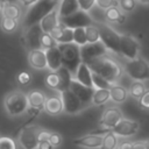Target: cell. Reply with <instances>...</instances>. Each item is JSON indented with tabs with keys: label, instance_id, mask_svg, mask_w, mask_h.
I'll list each match as a JSON object with an SVG mask.
<instances>
[{
	"label": "cell",
	"instance_id": "obj_29",
	"mask_svg": "<svg viewBox=\"0 0 149 149\" xmlns=\"http://www.w3.org/2000/svg\"><path fill=\"white\" fill-rule=\"evenodd\" d=\"M111 99V92L108 88H95L92 98V104L95 106H100L106 104Z\"/></svg>",
	"mask_w": 149,
	"mask_h": 149
},
{
	"label": "cell",
	"instance_id": "obj_21",
	"mask_svg": "<svg viewBox=\"0 0 149 149\" xmlns=\"http://www.w3.org/2000/svg\"><path fill=\"white\" fill-rule=\"evenodd\" d=\"M73 78L76 80H78L79 83H81L83 85H86L88 87H94L93 80H92V71H91L90 66L84 62L77 69L76 73L73 74Z\"/></svg>",
	"mask_w": 149,
	"mask_h": 149
},
{
	"label": "cell",
	"instance_id": "obj_3",
	"mask_svg": "<svg viewBox=\"0 0 149 149\" xmlns=\"http://www.w3.org/2000/svg\"><path fill=\"white\" fill-rule=\"evenodd\" d=\"M3 107L9 116H20L29 108L28 97L21 91H13L6 94L3 99Z\"/></svg>",
	"mask_w": 149,
	"mask_h": 149
},
{
	"label": "cell",
	"instance_id": "obj_46",
	"mask_svg": "<svg viewBox=\"0 0 149 149\" xmlns=\"http://www.w3.org/2000/svg\"><path fill=\"white\" fill-rule=\"evenodd\" d=\"M37 149H55V147L50 143V141H42V142H38Z\"/></svg>",
	"mask_w": 149,
	"mask_h": 149
},
{
	"label": "cell",
	"instance_id": "obj_9",
	"mask_svg": "<svg viewBox=\"0 0 149 149\" xmlns=\"http://www.w3.org/2000/svg\"><path fill=\"white\" fill-rule=\"evenodd\" d=\"M38 126L23 127L19 134V144L22 149H37L38 146Z\"/></svg>",
	"mask_w": 149,
	"mask_h": 149
},
{
	"label": "cell",
	"instance_id": "obj_18",
	"mask_svg": "<svg viewBox=\"0 0 149 149\" xmlns=\"http://www.w3.org/2000/svg\"><path fill=\"white\" fill-rule=\"evenodd\" d=\"M102 139L104 136L101 135H94V134L88 133L87 135L74 139L73 143L85 149H98V148H101L102 146Z\"/></svg>",
	"mask_w": 149,
	"mask_h": 149
},
{
	"label": "cell",
	"instance_id": "obj_7",
	"mask_svg": "<svg viewBox=\"0 0 149 149\" xmlns=\"http://www.w3.org/2000/svg\"><path fill=\"white\" fill-rule=\"evenodd\" d=\"M59 21L62 24H64L65 27H69L71 29L74 28H86L87 26H91L94 23L93 19L90 16L88 12L85 10H77L76 13L65 16V17H59Z\"/></svg>",
	"mask_w": 149,
	"mask_h": 149
},
{
	"label": "cell",
	"instance_id": "obj_35",
	"mask_svg": "<svg viewBox=\"0 0 149 149\" xmlns=\"http://www.w3.org/2000/svg\"><path fill=\"white\" fill-rule=\"evenodd\" d=\"M44 83L45 85L49 87V88H52V90H56L58 88L59 86V77H58V73L57 71H50L45 78H44Z\"/></svg>",
	"mask_w": 149,
	"mask_h": 149
},
{
	"label": "cell",
	"instance_id": "obj_13",
	"mask_svg": "<svg viewBox=\"0 0 149 149\" xmlns=\"http://www.w3.org/2000/svg\"><path fill=\"white\" fill-rule=\"evenodd\" d=\"M70 90L80 99V101L87 107L90 104H92V98H93V93H94V87H88L86 85H83L81 83H79L78 80H76L73 78V80L71 81L70 85Z\"/></svg>",
	"mask_w": 149,
	"mask_h": 149
},
{
	"label": "cell",
	"instance_id": "obj_20",
	"mask_svg": "<svg viewBox=\"0 0 149 149\" xmlns=\"http://www.w3.org/2000/svg\"><path fill=\"white\" fill-rule=\"evenodd\" d=\"M47 51V64L49 71H57L63 66L62 63V54L58 47L45 50Z\"/></svg>",
	"mask_w": 149,
	"mask_h": 149
},
{
	"label": "cell",
	"instance_id": "obj_24",
	"mask_svg": "<svg viewBox=\"0 0 149 149\" xmlns=\"http://www.w3.org/2000/svg\"><path fill=\"white\" fill-rule=\"evenodd\" d=\"M2 16L6 17H10V19H15V20H20L22 16V8L21 5H19L17 2H12V1H3L2 2V12H1Z\"/></svg>",
	"mask_w": 149,
	"mask_h": 149
},
{
	"label": "cell",
	"instance_id": "obj_44",
	"mask_svg": "<svg viewBox=\"0 0 149 149\" xmlns=\"http://www.w3.org/2000/svg\"><path fill=\"white\" fill-rule=\"evenodd\" d=\"M139 104L142 108H149V90H147L144 94L139 99Z\"/></svg>",
	"mask_w": 149,
	"mask_h": 149
},
{
	"label": "cell",
	"instance_id": "obj_38",
	"mask_svg": "<svg viewBox=\"0 0 149 149\" xmlns=\"http://www.w3.org/2000/svg\"><path fill=\"white\" fill-rule=\"evenodd\" d=\"M0 149H16V143L12 137L0 136Z\"/></svg>",
	"mask_w": 149,
	"mask_h": 149
},
{
	"label": "cell",
	"instance_id": "obj_4",
	"mask_svg": "<svg viewBox=\"0 0 149 149\" xmlns=\"http://www.w3.org/2000/svg\"><path fill=\"white\" fill-rule=\"evenodd\" d=\"M58 48L62 54V63L63 66L69 69L72 74L76 73L79 65L83 63L80 45L76 44L74 42L71 43H59Z\"/></svg>",
	"mask_w": 149,
	"mask_h": 149
},
{
	"label": "cell",
	"instance_id": "obj_37",
	"mask_svg": "<svg viewBox=\"0 0 149 149\" xmlns=\"http://www.w3.org/2000/svg\"><path fill=\"white\" fill-rule=\"evenodd\" d=\"M73 42L80 47L85 45L87 42V36L85 28H74L73 29Z\"/></svg>",
	"mask_w": 149,
	"mask_h": 149
},
{
	"label": "cell",
	"instance_id": "obj_32",
	"mask_svg": "<svg viewBox=\"0 0 149 149\" xmlns=\"http://www.w3.org/2000/svg\"><path fill=\"white\" fill-rule=\"evenodd\" d=\"M19 26V21L15 19H10V17H6L2 16L1 21H0V27L5 33H14L17 29Z\"/></svg>",
	"mask_w": 149,
	"mask_h": 149
},
{
	"label": "cell",
	"instance_id": "obj_5",
	"mask_svg": "<svg viewBox=\"0 0 149 149\" xmlns=\"http://www.w3.org/2000/svg\"><path fill=\"white\" fill-rule=\"evenodd\" d=\"M123 71L134 80L149 79V63L141 57L127 59L123 64Z\"/></svg>",
	"mask_w": 149,
	"mask_h": 149
},
{
	"label": "cell",
	"instance_id": "obj_30",
	"mask_svg": "<svg viewBox=\"0 0 149 149\" xmlns=\"http://www.w3.org/2000/svg\"><path fill=\"white\" fill-rule=\"evenodd\" d=\"M146 91H147V90H146V86H144V84L142 83V80H134V81L130 84L129 88H128L129 94H130L133 98H136V99H140V98L144 94Z\"/></svg>",
	"mask_w": 149,
	"mask_h": 149
},
{
	"label": "cell",
	"instance_id": "obj_52",
	"mask_svg": "<svg viewBox=\"0 0 149 149\" xmlns=\"http://www.w3.org/2000/svg\"><path fill=\"white\" fill-rule=\"evenodd\" d=\"M2 2H3V1L0 0V14H1V12H2Z\"/></svg>",
	"mask_w": 149,
	"mask_h": 149
},
{
	"label": "cell",
	"instance_id": "obj_40",
	"mask_svg": "<svg viewBox=\"0 0 149 149\" xmlns=\"http://www.w3.org/2000/svg\"><path fill=\"white\" fill-rule=\"evenodd\" d=\"M136 0H119V7L123 12H132L135 9Z\"/></svg>",
	"mask_w": 149,
	"mask_h": 149
},
{
	"label": "cell",
	"instance_id": "obj_23",
	"mask_svg": "<svg viewBox=\"0 0 149 149\" xmlns=\"http://www.w3.org/2000/svg\"><path fill=\"white\" fill-rule=\"evenodd\" d=\"M41 28L43 33H51L52 29H55L59 24V15H58V8L56 7L52 9L47 16L43 17V20L40 22Z\"/></svg>",
	"mask_w": 149,
	"mask_h": 149
},
{
	"label": "cell",
	"instance_id": "obj_28",
	"mask_svg": "<svg viewBox=\"0 0 149 149\" xmlns=\"http://www.w3.org/2000/svg\"><path fill=\"white\" fill-rule=\"evenodd\" d=\"M109 92H111V99H112L114 102H116V104H122V102H125L126 99H127V97H128V93H129L123 86L118 85L116 83L111 86Z\"/></svg>",
	"mask_w": 149,
	"mask_h": 149
},
{
	"label": "cell",
	"instance_id": "obj_11",
	"mask_svg": "<svg viewBox=\"0 0 149 149\" xmlns=\"http://www.w3.org/2000/svg\"><path fill=\"white\" fill-rule=\"evenodd\" d=\"M64 105V112L68 114H77L81 112L86 106L80 101V99L69 88L59 93Z\"/></svg>",
	"mask_w": 149,
	"mask_h": 149
},
{
	"label": "cell",
	"instance_id": "obj_15",
	"mask_svg": "<svg viewBox=\"0 0 149 149\" xmlns=\"http://www.w3.org/2000/svg\"><path fill=\"white\" fill-rule=\"evenodd\" d=\"M122 119H123L122 112H121L119 108H116V107H111V108H107V109L102 113L98 127H104V128L112 129V128H113L114 126H116L118 122L121 121Z\"/></svg>",
	"mask_w": 149,
	"mask_h": 149
},
{
	"label": "cell",
	"instance_id": "obj_8",
	"mask_svg": "<svg viewBox=\"0 0 149 149\" xmlns=\"http://www.w3.org/2000/svg\"><path fill=\"white\" fill-rule=\"evenodd\" d=\"M108 49L106 48V45L101 42H93V43H86L85 45L80 47V52H81V59L84 63L88 64L92 61L100 58L105 55L108 54Z\"/></svg>",
	"mask_w": 149,
	"mask_h": 149
},
{
	"label": "cell",
	"instance_id": "obj_51",
	"mask_svg": "<svg viewBox=\"0 0 149 149\" xmlns=\"http://www.w3.org/2000/svg\"><path fill=\"white\" fill-rule=\"evenodd\" d=\"M144 149H149V140H147L144 142Z\"/></svg>",
	"mask_w": 149,
	"mask_h": 149
},
{
	"label": "cell",
	"instance_id": "obj_31",
	"mask_svg": "<svg viewBox=\"0 0 149 149\" xmlns=\"http://www.w3.org/2000/svg\"><path fill=\"white\" fill-rule=\"evenodd\" d=\"M118 135L114 134L113 132H109L104 135L102 139V146L100 149H116L118 148Z\"/></svg>",
	"mask_w": 149,
	"mask_h": 149
},
{
	"label": "cell",
	"instance_id": "obj_22",
	"mask_svg": "<svg viewBox=\"0 0 149 149\" xmlns=\"http://www.w3.org/2000/svg\"><path fill=\"white\" fill-rule=\"evenodd\" d=\"M44 111L49 115H58V114L63 113L64 112V105H63V100H62L61 94L47 98Z\"/></svg>",
	"mask_w": 149,
	"mask_h": 149
},
{
	"label": "cell",
	"instance_id": "obj_41",
	"mask_svg": "<svg viewBox=\"0 0 149 149\" xmlns=\"http://www.w3.org/2000/svg\"><path fill=\"white\" fill-rule=\"evenodd\" d=\"M97 6L106 10L113 6H119V1L118 0H97Z\"/></svg>",
	"mask_w": 149,
	"mask_h": 149
},
{
	"label": "cell",
	"instance_id": "obj_49",
	"mask_svg": "<svg viewBox=\"0 0 149 149\" xmlns=\"http://www.w3.org/2000/svg\"><path fill=\"white\" fill-rule=\"evenodd\" d=\"M133 149H144V142H134Z\"/></svg>",
	"mask_w": 149,
	"mask_h": 149
},
{
	"label": "cell",
	"instance_id": "obj_1",
	"mask_svg": "<svg viewBox=\"0 0 149 149\" xmlns=\"http://www.w3.org/2000/svg\"><path fill=\"white\" fill-rule=\"evenodd\" d=\"M87 65L90 66L92 72L100 74L101 77H104L105 79L111 81L112 84H115L120 79L122 73L125 72L123 66H121L120 63L116 62L114 58L108 56V54L100 58L92 61Z\"/></svg>",
	"mask_w": 149,
	"mask_h": 149
},
{
	"label": "cell",
	"instance_id": "obj_45",
	"mask_svg": "<svg viewBox=\"0 0 149 149\" xmlns=\"http://www.w3.org/2000/svg\"><path fill=\"white\" fill-rule=\"evenodd\" d=\"M50 134L51 132L49 130H45V129H40L38 130V142H42V141H49V137H50Z\"/></svg>",
	"mask_w": 149,
	"mask_h": 149
},
{
	"label": "cell",
	"instance_id": "obj_43",
	"mask_svg": "<svg viewBox=\"0 0 149 149\" xmlns=\"http://www.w3.org/2000/svg\"><path fill=\"white\" fill-rule=\"evenodd\" d=\"M49 141H50V143H51L55 148H57V147H58V146H61V143H62V136H61V134H59V133L52 132V133L50 134Z\"/></svg>",
	"mask_w": 149,
	"mask_h": 149
},
{
	"label": "cell",
	"instance_id": "obj_26",
	"mask_svg": "<svg viewBox=\"0 0 149 149\" xmlns=\"http://www.w3.org/2000/svg\"><path fill=\"white\" fill-rule=\"evenodd\" d=\"M57 73H58V77H59V86L57 88V91L61 93L65 90H69L70 88V85H71V81L73 80V74L71 73V71L69 69H66L65 66H62L57 70Z\"/></svg>",
	"mask_w": 149,
	"mask_h": 149
},
{
	"label": "cell",
	"instance_id": "obj_27",
	"mask_svg": "<svg viewBox=\"0 0 149 149\" xmlns=\"http://www.w3.org/2000/svg\"><path fill=\"white\" fill-rule=\"evenodd\" d=\"M105 19L111 23H123L126 21V15L119 6H113L105 10Z\"/></svg>",
	"mask_w": 149,
	"mask_h": 149
},
{
	"label": "cell",
	"instance_id": "obj_6",
	"mask_svg": "<svg viewBox=\"0 0 149 149\" xmlns=\"http://www.w3.org/2000/svg\"><path fill=\"white\" fill-rule=\"evenodd\" d=\"M100 31V41L106 45V48L114 52L120 54V41L121 35L118 34L112 27L106 23H95Z\"/></svg>",
	"mask_w": 149,
	"mask_h": 149
},
{
	"label": "cell",
	"instance_id": "obj_14",
	"mask_svg": "<svg viewBox=\"0 0 149 149\" xmlns=\"http://www.w3.org/2000/svg\"><path fill=\"white\" fill-rule=\"evenodd\" d=\"M140 128V123L134 120H128V119H122L121 121L118 122L116 126H114L111 132L116 134L118 136L122 137H128L132 135H135Z\"/></svg>",
	"mask_w": 149,
	"mask_h": 149
},
{
	"label": "cell",
	"instance_id": "obj_34",
	"mask_svg": "<svg viewBox=\"0 0 149 149\" xmlns=\"http://www.w3.org/2000/svg\"><path fill=\"white\" fill-rule=\"evenodd\" d=\"M86 31V36H87V42L88 43H93V42H98L100 41V31L95 24V22L91 26H87L85 28Z\"/></svg>",
	"mask_w": 149,
	"mask_h": 149
},
{
	"label": "cell",
	"instance_id": "obj_25",
	"mask_svg": "<svg viewBox=\"0 0 149 149\" xmlns=\"http://www.w3.org/2000/svg\"><path fill=\"white\" fill-rule=\"evenodd\" d=\"M57 8L59 17L69 16L80 9L78 0H59V5Z\"/></svg>",
	"mask_w": 149,
	"mask_h": 149
},
{
	"label": "cell",
	"instance_id": "obj_39",
	"mask_svg": "<svg viewBox=\"0 0 149 149\" xmlns=\"http://www.w3.org/2000/svg\"><path fill=\"white\" fill-rule=\"evenodd\" d=\"M16 81L20 85H22V86H26V85L30 84V81H31V74H30V72H28V71H21V72H19V74L16 76Z\"/></svg>",
	"mask_w": 149,
	"mask_h": 149
},
{
	"label": "cell",
	"instance_id": "obj_50",
	"mask_svg": "<svg viewBox=\"0 0 149 149\" xmlns=\"http://www.w3.org/2000/svg\"><path fill=\"white\" fill-rule=\"evenodd\" d=\"M137 1L141 3H144V5H149V0H137Z\"/></svg>",
	"mask_w": 149,
	"mask_h": 149
},
{
	"label": "cell",
	"instance_id": "obj_10",
	"mask_svg": "<svg viewBox=\"0 0 149 149\" xmlns=\"http://www.w3.org/2000/svg\"><path fill=\"white\" fill-rule=\"evenodd\" d=\"M140 52V44L137 40L128 34L121 35V41H120V54L126 58V59H134L139 57Z\"/></svg>",
	"mask_w": 149,
	"mask_h": 149
},
{
	"label": "cell",
	"instance_id": "obj_17",
	"mask_svg": "<svg viewBox=\"0 0 149 149\" xmlns=\"http://www.w3.org/2000/svg\"><path fill=\"white\" fill-rule=\"evenodd\" d=\"M28 97V102H29V109L36 112L40 114L41 111H44L47 97L45 94L40 91V90H31L27 94Z\"/></svg>",
	"mask_w": 149,
	"mask_h": 149
},
{
	"label": "cell",
	"instance_id": "obj_47",
	"mask_svg": "<svg viewBox=\"0 0 149 149\" xmlns=\"http://www.w3.org/2000/svg\"><path fill=\"white\" fill-rule=\"evenodd\" d=\"M133 148H134V143L133 142H129V141L121 142L118 146V149H133Z\"/></svg>",
	"mask_w": 149,
	"mask_h": 149
},
{
	"label": "cell",
	"instance_id": "obj_2",
	"mask_svg": "<svg viewBox=\"0 0 149 149\" xmlns=\"http://www.w3.org/2000/svg\"><path fill=\"white\" fill-rule=\"evenodd\" d=\"M59 0H38L36 3L30 6L24 15L23 24L28 28L30 26L40 23L44 16H47L52 9L58 7Z\"/></svg>",
	"mask_w": 149,
	"mask_h": 149
},
{
	"label": "cell",
	"instance_id": "obj_12",
	"mask_svg": "<svg viewBox=\"0 0 149 149\" xmlns=\"http://www.w3.org/2000/svg\"><path fill=\"white\" fill-rule=\"evenodd\" d=\"M42 28L41 24H34L27 28L24 36H23V42L27 47L28 50H33V49H38L41 48V36H42Z\"/></svg>",
	"mask_w": 149,
	"mask_h": 149
},
{
	"label": "cell",
	"instance_id": "obj_42",
	"mask_svg": "<svg viewBox=\"0 0 149 149\" xmlns=\"http://www.w3.org/2000/svg\"><path fill=\"white\" fill-rule=\"evenodd\" d=\"M79 8L85 12H90L94 5H97V0H78Z\"/></svg>",
	"mask_w": 149,
	"mask_h": 149
},
{
	"label": "cell",
	"instance_id": "obj_36",
	"mask_svg": "<svg viewBox=\"0 0 149 149\" xmlns=\"http://www.w3.org/2000/svg\"><path fill=\"white\" fill-rule=\"evenodd\" d=\"M92 80H93V86L94 88H111V86L113 85L111 81H108L107 79H105L104 77H101L100 74L92 72Z\"/></svg>",
	"mask_w": 149,
	"mask_h": 149
},
{
	"label": "cell",
	"instance_id": "obj_16",
	"mask_svg": "<svg viewBox=\"0 0 149 149\" xmlns=\"http://www.w3.org/2000/svg\"><path fill=\"white\" fill-rule=\"evenodd\" d=\"M28 63L33 69H36V70L48 69L47 51L42 48L29 50V52H28Z\"/></svg>",
	"mask_w": 149,
	"mask_h": 149
},
{
	"label": "cell",
	"instance_id": "obj_19",
	"mask_svg": "<svg viewBox=\"0 0 149 149\" xmlns=\"http://www.w3.org/2000/svg\"><path fill=\"white\" fill-rule=\"evenodd\" d=\"M52 35V37L59 43H71L73 42V29L69 28V27H65L64 24L61 23L59 21V24L51 30L50 33Z\"/></svg>",
	"mask_w": 149,
	"mask_h": 149
},
{
	"label": "cell",
	"instance_id": "obj_33",
	"mask_svg": "<svg viewBox=\"0 0 149 149\" xmlns=\"http://www.w3.org/2000/svg\"><path fill=\"white\" fill-rule=\"evenodd\" d=\"M58 47V42L52 37V35L50 33H42L41 36V48L44 50L51 49V48H56Z\"/></svg>",
	"mask_w": 149,
	"mask_h": 149
},
{
	"label": "cell",
	"instance_id": "obj_48",
	"mask_svg": "<svg viewBox=\"0 0 149 149\" xmlns=\"http://www.w3.org/2000/svg\"><path fill=\"white\" fill-rule=\"evenodd\" d=\"M19 1V3L21 5V6H23V7H30V6H33L34 3H36L38 0H17Z\"/></svg>",
	"mask_w": 149,
	"mask_h": 149
}]
</instances>
